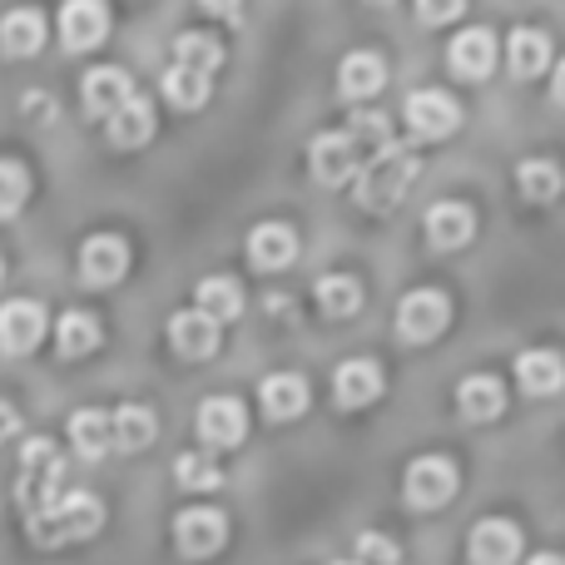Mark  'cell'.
<instances>
[{"instance_id":"obj_1","label":"cell","mask_w":565,"mask_h":565,"mask_svg":"<svg viewBox=\"0 0 565 565\" xmlns=\"http://www.w3.org/2000/svg\"><path fill=\"white\" fill-rule=\"evenodd\" d=\"M105 526V507L89 491H65L55 507H45L40 516H30V536L40 546H75V541L95 536Z\"/></svg>"},{"instance_id":"obj_2","label":"cell","mask_w":565,"mask_h":565,"mask_svg":"<svg viewBox=\"0 0 565 565\" xmlns=\"http://www.w3.org/2000/svg\"><path fill=\"white\" fill-rule=\"evenodd\" d=\"M65 487V457L55 451V441H25L20 451V477H15V501L25 516H40L45 507L60 501Z\"/></svg>"},{"instance_id":"obj_3","label":"cell","mask_w":565,"mask_h":565,"mask_svg":"<svg viewBox=\"0 0 565 565\" xmlns=\"http://www.w3.org/2000/svg\"><path fill=\"white\" fill-rule=\"evenodd\" d=\"M412 179H417V154L392 145L387 154L367 159V164L358 169V204L372 209V214H387V209L402 204Z\"/></svg>"},{"instance_id":"obj_4","label":"cell","mask_w":565,"mask_h":565,"mask_svg":"<svg viewBox=\"0 0 565 565\" xmlns=\"http://www.w3.org/2000/svg\"><path fill=\"white\" fill-rule=\"evenodd\" d=\"M407 507H417V511H437V507H447L451 497H457V461H447V457H422V461H412L407 467Z\"/></svg>"},{"instance_id":"obj_5","label":"cell","mask_w":565,"mask_h":565,"mask_svg":"<svg viewBox=\"0 0 565 565\" xmlns=\"http://www.w3.org/2000/svg\"><path fill=\"white\" fill-rule=\"evenodd\" d=\"M451 318V302L437 288H417L397 302V332L407 342H431Z\"/></svg>"},{"instance_id":"obj_6","label":"cell","mask_w":565,"mask_h":565,"mask_svg":"<svg viewBox=\"0 0 565 565\" xmlns=\"http://www.w3.org/2000/svg\"><path fill=\"white\" fill-rule=\"evenodd\" d=\"M45 338V308L35 298H10L0 302V348L6 352H35Z\"/></svg>"},{"instance_id":"obj_7","label":"cell","mask_w":565,"mask_h":565,"mask_svg":"<svg viewBox=\"0 0 565 565\" xmlns=\"http://www.w3.org/2000/svg\"><path fill=\"white\" fill-rule=\"evenodd\" d=\"M457 125H461V109L451 95H441V89H417V95H407V129L417 139H447Z\"/></svg>"},{"instance_id":"obj_8","label":"cell","mask_w":565,"mask_h":565,"mask_svg":"<svg viewBox=\"0 0 565 565\" xmlns=\"http://www.w3.org/2000/svg\"><path fill=\"white\" fill-rule=\"evenodd\" d=\"M129 268V248L119 234H95L85 248H79V278L89 288H115Z\"/></svg>"},{"instance_id":"obj_9","label":"cell","mask_w":565,"mask_h":565,"mask_svg":"<svg viewBox=\"0 0 565 565\" xmlns=\"http://www.w3.org/2000/svg\"><path fill=\"white\" fill-rule=\"evenodd\" d=\"M174 541H179V551H184V556H194V561L214 556V551L228 541V521H224V511H209V507L184 511V516L174 521Z\"/></svg>"},{"instance_id":"obj_10","label":"cell","mask_w":565,"mask_h":565,"mask_svg":"<svg viewBox=\"0 0 565 565\" xmlns=\"http://www.w3.org/2000/svg\"><path fill=\"white\" fill-rule=\"evenodd\" d=\"M308 159H312V179H318V184H328V189L358 179V169H362V159H358V149L348 145V135H332V129L312 139Z\"/></svg>"},{"instance_id":"obj_11","label":"cell","mask_w":565,"mask_h":565,"mask_svg":"<svg viewBox=\"0 0 565 565\" xmlns=\"http://www.w3.org/2000/svg\"><path fill=\"white\" fill-rule=\"evenodd\" d=\"M105 35H109V10L99 0H70L60 10V40H65V50H89Z\"/></svg>"},{"instance_id":"obj_12","label":"cell","mask_w":565,"mask_h":565,"mask_svg":"<svg viewBox=\"0 0 565 565\" xmlns=\"http://www.w3.org/2000/svg\"><path fill=\"white\" fill-rule=\"evenodd\" d=\"M244 427H248V412H244V402H234V397H209L204 407H199V437H204L209 447H238Z\"/></svg>"},{"instance_id":"obj_13","label":"cell","mask_w":565,"mask_h":565,"mask_svg":"<svg viewBox=\"0 0 565 565\" xmlns=\"http://www.w3.org/2000/svg\"><path fill=\"white\" fill-rule=\"evenodd\" d=\"M447 60H451V70H457L461 79H487L491 70H497V35L491 30H461L457 40H451V50H447Z\"/></svg>"},{"instance_id":"obj_14","label":"cell","mask_w":565,"mask_h":565,"mask_svg":"<svg viewBox=\"0 0 565 565\" xmlns=\"http://www.w3.org/2000/svg\"><path fill=\"white\" fill-rule=\"evenodd\" d=\"M521 531L511 521H481L471 531V565H516Z\"/></svg>"},{"instance_id":"obj_15","label":"cell","mask_w":565,"mask_h":565,"mask_svg":"<svg viewBox=\"0 0 565 565\" xmlns=\"http://www.w3.org/2000/svg\"><path fill=\"white\" fill-rule=\"evenodd\" d=\"M169 342H174L179 358L199 362V358H214L218 352V328L204 318V312H174L169 318Z\"/></svg>"},{"instance_id":"obj_16","label":"cell","mask_w":565,"mask_h":565,"mask_svg":"<svg viewBox=\"0 0 565 565\" xmlns=\"http://www.w3.org/2000/svg\"><path fill=\"white\" fill-rule=\"evenodd\" d=\"M79 95H85V109H89V115L109 119L129 95H135V85H129L125 70L105 65V70H89V75H85V89H79Z\"/></svg>"},{"instance_id":"obj_17","label":"cell","mask_w":565,"mask_h":565,"mask_svg":"<svg viewBox=\"0 0 565 565\" xmlns=\"http://www.w3.org/2000/svg\"><path fill=\"white\" fill-rule=\"evenodd\" d=\"M338 85L348 99H372L387 85V65H382V55H372V50H352L338 70Z\"/></svg>"},{"instance_id":"obj_18","label":"cell","mask_w":565,"mask_h":565,"mask_svg":"<svg viewBox=\"0 0 565 565\" xmlns=\"http://www.w3.org/2000/svg\"><path fill=\"white\" fill-rule=\"evenodd\" d=\"M292 254H298V234H292L288 224H258L254 234H248V258H254V268H288Z\"/></svg>"},{"instance_id":"obj_19","label":"cell","mask_w":565,"mask_h":565,"mask_svg":"<svg viewBox=\"0 0 565 565\" xmlns=\"http://www.w3.org/2000/svg\"><path fill=\"white\" fill-rule=\"evenodd\" d=\"M258 402H264V412L274 422H288V417H298V412H308V382H302L298 372H274V377L258 387Z\"/></svg>"},{"instance_id":"obj_20","label":"cell","mask_w":565,"mask_h":565,"mask_svg":"<svg viewBox=\"0 0 565 565\" xmlns=\"http://www.w3.org/2000/svg\"><path fill=\"white\" fill-rule=\"evenodd\" d=\"M149 135H154V105H149L145 95H129L125 105L109 115V139H115L119 149H135V145H145Z\"/></svg>"},{"instance_id":"obj_21","label":"cell","mask_w":565,"mask_h":565,"mask_svg":"<svg viewBox=\"0 0 565 565\" xmlns=\"http://www.w3.org/2000/svg\"><path fill=\"white\" fill-rule=\"evenodd\" d=\"M159 422L149 407H135V402H125V407L109 412V437H115L119 451H145L149 441H154Z\"/></svg>"},{"instance_id":"obj_22","label":"cell","mask_w":565,"mask_h":565,"mask_svg":"<svg viewBox=\"0 0 565 565\" xmlns=\"http://www.w3.org/2000/svg\"><path fill=\"white\" fill-rule=\"evenodd\" d=\"M332 387H338L342 407H367V402L382 397V372H377V362H342Z\"/></svg>"},{"instance_id":"obj_23","label":"cell","mask_w":565,"mask_h":565,"mask_svg":"<svg viewBox=\"0 0 565 565\" xmlns=\"http://www.w3.org/2000/svg\"><path fill=\"white\" fill-rule=\"evenodd\" d=\"M342 135H348V145L358 149L362 164L392 149V125H387V115H377V109H358V115L348 119V129H342Z\"/></svg>"},{"instance_id":"obj_24","label":"cell","mask_w":565,"mask_h":565,"mask_svg":"<svg viewBox=\"0 0 565 565\" xmlns=\"http://www.w3.org/2000/svg\"><path fill=\"white\" fill-rule=\"evenodd\" d=\"M457 407H461V417H471V422H491L507 407V392H501V382L491 377V372H477V377H467L457 387Z\"/></svg>"},{"instance_id":"obj_25","label":"cell","mask_w":565,"mask_h":565,"mask_svg":"<svg viewBox=\"0 0 565 565\" xmlns=\"http://www.w3.org/2000/svg\"><path fill=\"white\" fill-rule=\"evenodd\" d=\"M471 234H477V218H471L467 204H437L427 214V238L437 248H461L471 244Z\"/></svg>"},{"instance_id":"obj_26","label":"cell","mask_w":565,"mask_h":565,"mask_svg":"<svg viewBox=\"0 0 565 565\" xmlns=\"http://www.w3.org/2000/svg\"><path fill=\"white\" fill-rule=\"evenodd\" d=\"M45 45V15L40 10H10L0 20V50L6 55H35Z\"/></svg>"},{"instance_id":"obj_27","label":"cell","mask_w":565,"mask_h":565,"mask_svg":"<svg viewBox=\"0 0 565 565\" xmlns=\"http://www.w3.org/2000/svg\"><path fill=\"white\" fill-rule=\"evenodd\" d=\"M70 441H75L79 457H105V451H115V437H109V412L79 407L75 417H70Z\"/></svg>"},{"instance_id":"obj_28","label":"cell","mask_w":565,"mask_h":565,"mask_svg":"<svg viewBox=\"0 0 565 565\" xmlns=\"http://www.w3.org/2000/svg\"><path fill=\"white\" fill-rule=\"evenodd\" d=\"M174 65L179 70H194V75H214L218 65H224V45H218L214 35H199V30H184V35L174 40Z\"/></svg>"},{"instance_id":"obj_29","label":"cell","mask_w":565,"mask_h":565,"mask_svg":"<svg viewBox=\"0 0 565 565\" xmlns=\"http://www.w3.org/2000/svg\"><path fill=\"white\" fill-rule=\"evenodd\" d=\"M194 298H199V308H194V312H204V318L214 322V328H218V322H228V318H238V308H244V292H238V282H234V278H224V274L199 282Z\"/></svg>"},{"instance_id":"obj_30","label":"cell","mask_w":565,"mask_h":565,"mask_svg":"<svg viewBox=\"0 0 565 565\" xmlns=\"http://www.w3.org/2000/svg\"><path fill=\"white\" fill-rule=\"evenodd\" d=\"M516 382L531 397H551V392H561V358L556 352H526V358H516Z\"/></svg>"},{"instance_id":"obj_31","label":"cell","mask_w":565,"mask_h":565,"mask_svg":"<svg viewBox=\"0 0 565 565\" xmlns=\"http://www.w3.org/2000/svg\"><path fill=\"white\" fill-rule=\"evenodd\" d=\"M546 65H551V40L526 25L511 30V70H516L521 79H536Z\"/></svg>"},{"instance_id":"obj_32","label":"cell","mask_w":565,"mask_h":565,"mask_svg":"<svg viewBox=\"0 0 565 565\" xmlns=\"http://www.w3.org/2000/svg\"><path fill=\"white\" fill-rule=\"evenodd\" d=\"M55 342H60V352H65V358H85V352L99 348V322L89 318V312H79V308L65 312V318H60Z\"/></svg>"},{"instance_id":"obj_33","label":"cell","mask_w":565,"mask_h":565,"mask_svg":"<svg viewBox=\"0 0 565 565\" xmlns=\"http://www.w3.org/2000/svg\"><path fill=\"white\" fill-rule=\"evenodd\" d=\"M358 302H362L358 278H348V274H328V278L318 282V308L328 312V318H352V312H358Z\"/></svg>"},{"instance_id":"obj_34","label":"cell","mask_w":565,"mask_h":565,"mask_svg":"<svg viewBox=\"0 0 565 565\" xmlns=\"http://www.w3.org/2000/svg\"><path fill=\"white\" fill-rule=\"evenodd\" d=\"M209 89H214V79H204V75H194V70H169L164 75V99L174 109H199L209 99Z\"/></svg>"},{"instance_id":"obj_35","label":"cell","mask_w":565,"mask_h":565,"mask_svg":"<svg viewBox=\"0 0 565 565\" xmlns=\"http://www.w3.org/2000/svg\"><path fill=\"white\" fill-rule=\"evenodd\" d=\"M516 184L526 199H536V204H546V199L561 194V169L551 164V159H531V164L516 169Z\"/></svg>"},{"instance_id":"obj_36","label":"cell","mask_w":565,"mask_h":565,"mask_svg":"<svg viewBox=\"0 0 565 565\" xmlns=\"http://www.w3.org/2000/svg\"><path fill=\"white\" fill-rule=\"evenodd\" d=\"M174 477H179V487H189V491H214L218 481H224V471H218L214 457H204V451H189V457L174 461Z\"/></svg>"},{"instance_id":"obj_37","label":"cell","mask_w":565,"mask_h":565,"mask_svg":"<svg viewBox=\"0 0 565 565\" xmlns=\"http://www.w3.org/2000/svg\"><path fill=\"white\" fill-rule=\"evenodd\" d=\"M25 194H30V174L15 159H0V218H15Z\"/></svg>"},{"instance_id":"obj_38","label":"cell","mask_w":565,"mask_h":565,"mask_svg":"<svg viewBox=\"0 0 565 565\" xmlns=\"http://www.w3.org/2000/svg\"><path fill=\"white\" fill-rule=\"evenodd\" d=\"M352 561H362V565H402L397 561V541H387V536H358V556Z\"/></svg>"},{"instance_id":"obj_39","label":"cell","mask_w":565,"mask_h":565,"mask_svg":"<svg viewBox=\"0 0 565 565\" xmlns=\"http://www.w3.org/2000/svg\"><path fill=\"white\" fill-rule=\"evenodd\" d=\"M461 15V0H431V6H422V20L427 25H437V20H457Z\"/></svg>"},{"instance_id":"obj_40","label":"cell","mask_w":565,"mask_h":565,"mask_svg":"<svg viewBox=\"0 0 565 565\" xmlns=\"http://www.w3.org/2000/svg\"><path fill=\"white\" fill-rule=\"evenodd\" d=\"M20 431V417H15V407H6V402H0V447H6L10 437H15Z\"/></svg>"},{"instance_id":"obj_41","label":"cell","mask_w":565,"mask_h":565,"mask_svg":"<svg viewBox=\"0 0 565 565\" xmlns=\"http://www.w3.org/2000/svg\"><path fill=\"white\" fill-rule=\"evenodd\" d=\"M531 565H561V556H536Z\"/></svg>"},{"instance_id":"obj_42","label":"cell","mask_w":565,"mask_h":565,"mask_svg":"<svg viewBox=\"0 0 565 565\" xmlns=\"http://www.w3.org/2000/svg\"><path fill=\"white\" fill-rule=\"evenodd\" d=\"M338 565H362V561H338Z\"/></svg>"},{"instance_id":"obj_43","label":"cell","mask_w":565,"mask_h":565,"mask_svg":"<svg viewBox=\"0 0 565 565\" xmlns=\"http://www.w3.org/2000/svg\"><path fill=\"white\" fill-rule=\"evenodd\" d=\"M0 278H6V268H0Z\"/></svg>"}]
</instances>
